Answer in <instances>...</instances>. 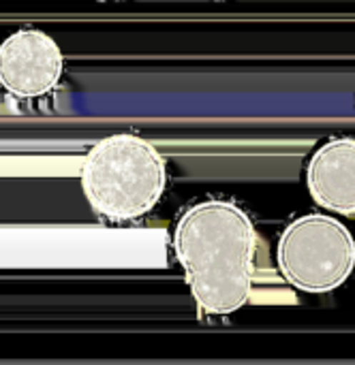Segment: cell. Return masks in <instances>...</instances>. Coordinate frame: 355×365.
Masks as SVG:
<instances>
[{
	"instance_id": "3",
	"label": "cell",
	"mask_w": 355,
	"mask_h": 365,
	"mask_svg": "<svg viewBox=\"0 0 355 365\" xmlns=\"http://www.w3.org/2000/svg\"><path fill=\"white\" fill-rule=\"evenodd\" d=\"M276 265L287 284L321 295L343 287L355 269V240L334 216L304 214L279 237Z\"/></svg>"
},
{
	"instance_id": "2",
	"label": "cell",
	"mask_w": 355,
	"mask_h": 365,
	"mask_svg": "<svg viewBox=\"0 0 355 365\" xmlns=\"http://www.w3.org/2000/svg\"><path fill=\"white\" fill-rule=\"evenodd\" d=\"M79 184L94 214L111 222H129L146 216L161 201L167 163L148 139L118 133L88 150Z\"/></svg>"
},
{
	"instance_id": "4",
	"label": "cell",
	"mask_w": 355,
	"mask_h": 365,
	"mask_svg": "<svg viewBox=\"0 0 355 365\" xmlns=\"http://www.w3.org/2000/svg\"><path fill=\"white\" fill-rule=\"evenodd\" d=\"M64 53L39 28H19L0 43V90L19 101L49 94L62 79Z\"/></svg>"
},
{
	"instance_id": "5",
	"label": "cell",
	"mask_w": 355,
	"mask_h": 365,
	"mask_svg": "<svg viewBox=\"0 0 355 365\" xmlns=\"http://www.w3.org/2000/svg\"><path fill=\"white\" fill-rule=\"evenodd\" d=\"M306 188L324 210L355 216V139H330L313 152L306 165Z\"/></svg>"
},
{
	"instance_id": "1",
	"label": "cell",
	"mask_w": 355,
	"mask_h": 365,
	"mask_svg": "<svg viewBox=\"0 0 355 365\" xmlns=\"http://www.w3.org/2000/svg\"><path fill=\"white\" fill-rule=\"evenodd\" d=\"M171 246L201 312L227 317L251 299L257 233L240 205L225 199L191 205L174 227Z\"/></svg>"
}]
</instances>
